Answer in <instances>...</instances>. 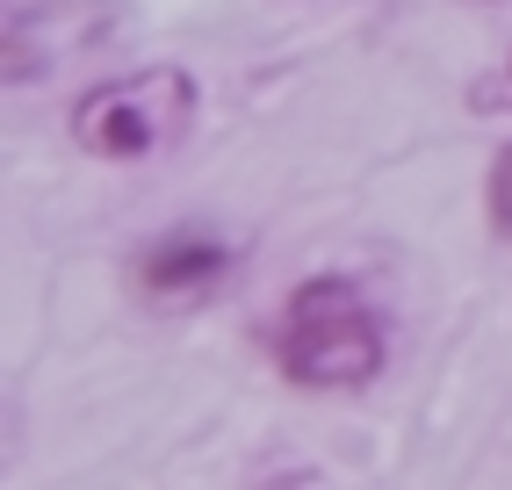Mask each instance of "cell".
Returning <instances> with one entry per match:
<instances>
[{"instance_id": "6da1fadb", "label": "cell", "mask_w": 512, "mask_h": 490, "mask_svg": "<svg viewBox=\"0 0 512 490\" xmlns=\"http://www.w3.org/2000/svg\"><path fill=\"white\" fill-rule=\"evenodd\" d=\"M383 310L368 303L361 282L347 274H311L296 282L282 318H275V361L296 390H361L383 375Z\"/></svg>"}, {"instance_id": "5b68a950", "label": "cell", "mask_w": 512, "mask_h": 490, "mask_svg": "<svg viewBox=\"0 0 512 490\" xmlns=\"http://www.w3.org/2000/svg\"><path fill=\"white\" fill-rule=\"evenodd\" d=\"M484 209H491V231L512 245V145H498V159L484 173Z\"/></svg>"}, {"instance_id": "7a4b0ae2", "label": "cell", "mask_w": 512, "mask_h": 490, "mask_svg": "<svg viewBox=\"0 0 512 490\" xmlns=\"http://www.w3.org/2000/svg\"><path fill=\"white\" fill-rule=\"evenodd\" d=\"M73 145L87 159H109V166H138L174 152L181 137L195 130V73L181 65H138V73H116L73 101Z\"/></svg>"}, {"instance_id": "52a82bcc", "label": "cell", "mask_w": 512, "mask_h": 490, "mask_svg": "<svg viewBox=\"0 0 512 490\" xmlns=\"http://www.w3.org/2000/svg\"><path fill=\"white\" fill-rule=\"evenodd\" d=\"M476 8H491V0H476Z\"/></svg>"}, {"instance_id": "8992f818", "label": "cell", "mask_w": 512, "mask_h": 490, "mask_svg": "<svg viewBox=\"0 0 512 490\" xmlns=\"http://www.w3.org/2000/svg\"><path fill=\"white\" fill-rule=\"evenodd\" d=\"M469 101H476V109H484V116H491V109H505V116H512V51H505V58L491 65V73H476Z\"/></svg>"}, {"instance_id": "277c9868", "label": "cell", "mask_w": 512, "mask_h": 490, "mask_svg": "<svg viewBox=\"0 0 512 490\" xmlns=\"http://www.w3.org/2000/svg\"><path fill=\"white\" fill-rule=\"evenodd\" d=\"M80 0H0V73H51L58 58H73L101 37V22H73L58 29V15H73Z\"/></svg>"}, {"instance_id": "3957f363", "label": "cell", "mask_w": 512, "mask_h": 490, "mask_svg": "<svg viewBox=\"0 0 512 490\" xmlns=\"http://www.w3.org/2000/svg\"><path fill=\"white\" fill-rule=\"evenodd\" d=\"M231 238H217V231H166L152 253L138 260V289L152 296V303H166V310H188V303H210L224 282H231Z\"/></svg>"}]
</instances>
